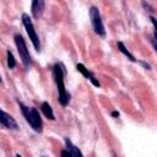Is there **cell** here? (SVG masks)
I'll return each mask as SVG.
<instances>
[{
  "instance_id": "1",
  "label": "cell",
  "mask_w": 157,
  "mask_h": 157,
  "mask_svg": "<svg viewBox=\"0 0 157 157\" xmlns=\"http://www.w3.org/2000/svg\"><path fill=\"white\" fill-rule=\"evenodd\" d=\"M54 78H55L56 87H58L59 103L61 105H66L69 102V93L66 92V88L64 85V69L60 64H56L54 66Z\"/></svg>"
},
{
  "instance_id": "2",
  "label": "cell",
  "mask_w": 157,
  "mask_h": 157,
  "mask_svg": "<svg viewBox=\"0 0 157 157\" xmlns=\"http://www.w3.org/2000/svg\"><path fill=\"white\" fill-rule=\"evenodd\" d=\"M21 110H22V114L25 115L26 120L29 123V125L32 126L33 130L40 132L42 131V119H40V115H39V112L36 109V108H28L26 107L23 103H21L20 101H17Z\"/></svg>"
},
{
  "instance_id": "3",
  "label": "cell",
  "mask_w": 157,
  "mask_h": 157,
  "mask_svg": "<svg viewBox=\"0 0 157 157\" xmlns=\"http://www.w3.org/2000/svg\"><path fill=\"white\" fill-rule=\"evenodd\" d=\"M22 22H23V26H25V28H26V31H27V34H28V37H29V39H31V42H32L34 49H36L37 52H39V50H40L39 38H38V36H37V33H36V29H34V27H33V23H32L31 18H29V16H28L27 13H23V15H22Z\"/></svg>"
},
{
  "instance_id": "4",
  "label": "cell",
  "mask_w": 157,
  "mask_h": 157,
  "mask_svg": "<svg viewBox=\"0 0 157 157\" xmlns=\"http://www.w3.org/2000/svg\"><path fill=\"white\" fill-rule=\"evenodd\" d=\"M15 44L17 47V52L20 54V58H21V61L22 64L28 67L29 64H31V55L28 53V49H27V45L25 43V39L21 34H15Z\"/></svg>"
},
{
  "instance_id": "5",
  "label": "cell",
  "mask_w": 157,
  "mask_h": 157,
  "mask_svg": "<svg viewBox=\"0 0 157 157\" xmlns=\"http://www.w3.org/2000/svg\"><path fill=\"white\" fill-rule=\"evenodd\" d=\"M90 17H91V22H92V26H93L94 32H96L98 36L104 37V36H105V29H104L102 18H101L99 10H98L96 6H92V7L90 9Z\"/></svg>"
},
{
  "instance_id": "6",
  "label": "cell",
  "mask_w": 157,
  "mask_h": 157,
  "mask_svg": "<svg viewBox=\"0 0 157 157\" xmlns=\"http://www.w3.org/2000/svg\"><path fill=\"white\" fill-rule=\"evenodd\" d=\"M0 124H2L5 128L7 129H12V130H16L17 129V123L16 120L7 113H5L4 110L0 109Z\"/></svg>"
},
{
  "instance_id": "7",
  "label": "cell",
  "mask_w": 157,
  "mask_h": 157,
  "mask_svg": "<svg viewBox=\"0 0 157 157\" xmlns=\"http://www.w3.org/2000/svg\"><path fill=\"white\" fill-rule=\"evenodd\" d=\"M76 69H77V70H78V71H80V72H81L86 78H88V80H90L94 86L99 87V82L96 80V77L93 76V74H92L88 69H86V67H85V65H82V64H77V65H76Z\"/></svg>"
},
{
  "instance_id": "8",
  "label": "cell",
  "mask_w": 157,
  "mask_h": 157,
  "mask_svg": "<svg viewBox=\"0 0 157 157\" xmlns=\"http://www.w3.org/2000/svg\"><path fill=\"white\" fill-rule=\"evenodd\" d=\"M43 10H44V1L34 0L32 2V15L34 18H39V16L43 13Z\"/></svg>"
},
{
  "instance_id": "9",
  "label": "cell",
  "mask_w": 157,
  "mask_h": 157,
  "mask_svg": "<svg viewBox=\"0 0 157 157\" xmlns=\"http://www.w3.org/2000/svg\"><path fill=\"white\" fill-rule=\"evenodd\" d=\"M65 144H66V147H67L66 150H67L74 157H83V155H82V152L78 150V147H76V146H75L67 137L65 139Z\"/></svg>"
},
{
  "instance_id": "10",
  "label": "cell",
  "mask_w": 157,
  "mask_h": 157,
  "mask_svg": "<svg viewBox=\"0 0 157 157\" xmlns=\"http://www.w3.org/2000/svg\"><path fill=\"white\" fill-rule=\"evenodd\" d=\"M40 109H42L43 114H44L48 119H50V120H54V119H55L54 113H53V109H52V107L49 105V103H48V102H43V103H42V105H40Z\"/></svg>"
},
{
  "instance_id": "11",
  "label": "cell",
  "mask_w": 157,
  "mask_h": 157,
  "mask_svg": "<svg viewBox=\"0 0 157 157\" xmlns=\"http://www.w3.org/2000/svg\"><path fill=\"white\" fill-rule=\"evenodd\" d=\"M118 49H119V50H120V52H121V53H123V54H124V55H125L130 61H136V59L134 58V55H132V54H131V53L125 48V45H124L121 42H118Z\"/></svg>"
},
{
  "instance_id": "12",
  "label": "cell",
  "mask_w": 157,
  "mask_h": 157,
  "mask_svg": "<svg viewBox=\"0 0 157 157\" xmlns=\"http://www.w3.org/2000/svg\"><path fill=\"white\" fill-rule=\"evenodd\" d=\"M7 65L10 69H13L16 66V61H15V58L12 55V53L10 50H7Z\"/></svg>"
},
{
  "instance_id": "13",
  "label": "cell",
  "mask_w": 157,
  "mask_h": 157,
  "mask_svg": "<svg viewBox=\"0 0 157 157\" xmlns=\"http://www.w3.org/2000/svg\"><path fill=\"white\" fill-rule=\"evenodd\" d=\"M60 156H61V157H74V156H72L67 150H63V151H61V153H60Z\"/></svg>"
},
{
  "instance_id": "14",
  "label": "cell",
  "mask_w": 157,
  "mask_h": 157,
  "mask_svg": "<svg viewBox=\"0 0 157 157\" xmlns=\"http://www.w3.org/2000/svg\"><path fill=\"white\" fill-rule=\"evenodd\" d=\"M141 64L145 66V69H147V70L150 69V65H148V64H146V63H144V61H141Z\"/></svg>"
},
{
  "instance_id": "15",
  "label": "cell",
  "mask_w": 157,
  "mask_h": 157,
  "mask_svg": "<svg viewBox=\"0 0 157 157\" xmlns=\"http://www.w3.org/2000/svg\"><path fill=\"white\" fill-rule=\"evenodd\" d=\"M112 115H113V117H119V113H118V112H113Z\"/></svg>"
},
{
  "instance_id": "16",
  "label": "cell",
  "mask_w": 157,
  "mask_h": 157,
  "mask_svg": "<svg viewBox=\"0 0 157 157\" xmlns=\"http://www.w3.org/2000/svg\"><path fill=\"white\" fill-rule=\"evenodd\" d=\"M150 20H151V21H152V25H153V26H156V22H155V18H153V17H151V18H150Z\"/></svg>"
},
{
  "instance_id": "17",
  "label": "cell",
  "mask_w": 157,
  "mask_h": 157,
  "mask_svg": "<svg viewBox=\"0 0 157 157\" xmlns=\"http://www.w3.org/2000/svg\"><path fill=\"white\" fill-rule=\"evenodd\" d=\"M16 157H22V156H20V155H17V156H16Z\"/></svg>"
},
{
  "instance_id": "18",
  "label": "cell",
  "mask_w": 157,
  "mask_h": 157,
  "mask_svg": "<svg viewBox=\"0 0 157 157\" xmlns=\"http://www.w3.org/2000/svg\"><path fill=\"white\" fill-rule=\"evenodd\" d=\"M0 82H1V77H0Z\"/></svg>"
}]
</instances>
